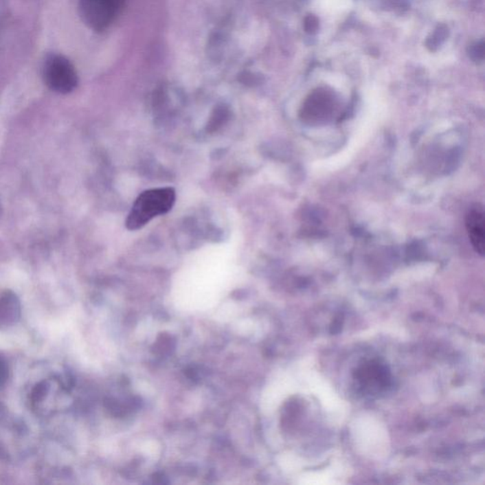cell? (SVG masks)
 <instances>
[{
  "label": "cell",
  "instance_id": "1",
  "mask_svg": "<svg viewBox=\"0 0 485 485\" xmlns=\"http://www.w3.org/2000/svg\"><path fill=\"white\" fill-rule=\"evenodd\" d=\"M177 194L171 187L147 190L142 192L127 216L129 231H137L146 226L155 217L168 214L176 203Z\"/></svg>",
  "mask_w": 485,
  "mask_h": 485
},
{
  "label": "cell",
  "instance_id": "2",
  "mask_svg": "<svg viewBox=\"0 0 485 485\" xmlns=\"http://www.w3.org/2000/svg\"><path fill=\"white\" fill-rule=\"evenodd\" d=\"M354 379L359 391L369 396H380L392 385L391 372L386 364L376 359L360 364L354 372Z\"/></svg>",
  "mask_w": 485,
  "mask_h": 485
},
{
  "label": "cell",
  "instance_id": "3",
  "mask_svg": "<svg viewBox=\"0 0 485 485\" xmlns=\"http://www.w3.org/2000/svg\"><path fill=\"white\" fill-rule=\"evenodd\" d=\"M124 3V0H80V14L87 27L101 32L113 23Z\"/></svg>",
  "mask_w": 485,
  "mask_h": 485
},
{
  "label": "cell",
  "instance_id": "4",
  "mask_svg": "<svg viewBox=\"0 0 485 485\" xmlns=\"http://www.w3.org/2000/svg\"><path fill=\"white\" fill-rule=\"evenodd\" d=\"M43 77L47 86L58 93H69L78 84L74 67L66 57L58 54L47 57L44 62Z\"/></svg>",
  "mask_w": 485,
  "mask_h": 485
},
{
  "label": "cell",
  "instance_id": "5",
  "mask_svg": "<svg viewBox=\"0 0 485 485\" xmlns=\"http://www.w3.org/2000/svg\"><path fill=\"white\" fill-rule=\"evenodd\" d=\"M467 234L472 247L477 254L484 256L485 252L484 210L481 204L470 207L466 217Z\"/></svg>",
  "mask_w": 485,
  "mask_h": 485
},
{
  "label": "cell",
  "instance_id": "6",
  "mask_svg": "<svg viewBox=\"0 0 485 485\" xmlns=\"http://www.w3.org/2000/svg\"><path fill=\"white\" fill-rule=\"evenodd\" d=\"M449 27L447 25L440 24L438 27L435 30L433 34H431L429 38L427 39L426 46L427 49L431 52L438 51L439 47L442 46V43L449 37Z\"/></svg>",
  "mask_w": 485,
  "mask_h": 485
},
{
  "label": "cell",
  "instance_id": "7",
  "mask_svg": "<svg viewBox=\"0 0 485 485\" xmlns=\"http://www.w3.org/2000/svg\"><path fill=\"white\" fill-rule=\"evenodd\" d=\"M467 54H469L470 59L473 60L476 63L484 61L485 56L484 42H475V43L470 45L467 49Z\"/></svg>",
  "mask_w": 485,
  "mask_h": 485
},
{
  "label": "cell",
  "instance_id": "8",
  "mask_svg": "<svg viewBox=\"0 0 485 485\" xmlns=\"http://www.w3.org/2000/svg\"><path fill=\"white\" fill-rule=\"evenodd\" d=\"M319 22L317 16H313V14H309L304 19V30L307 34H316L317 30H319Z\"/></svg>",
  "mask_w": 485,
  "mask_h": 485
},
{
  "label": "cell",
  "instance_id": "9",
  "mask_svg": "<svg viewBox=\"0 0 485 485\" xmlns=\"http://www.w3.org/2000/svg\"><path fill=\"white\" fill-rule=\"evenodd\" d=\"M8 377V368L3 360L0 359V387L5 383Z\"/></svg>",
  "mask_w": 485,
  "mask_h": 485
}]
</instances>
